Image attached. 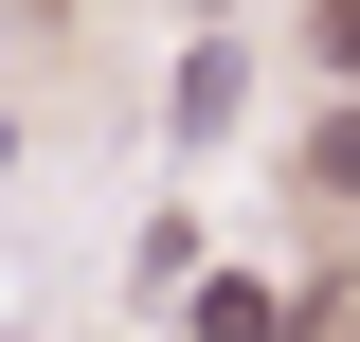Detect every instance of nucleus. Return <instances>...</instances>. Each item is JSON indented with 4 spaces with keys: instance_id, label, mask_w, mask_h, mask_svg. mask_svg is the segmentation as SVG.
<instances>
[{
    "instance_id": "f257e3e1",
    "label": "nucleus",
    "mask_w": 360,
    "mask_h": 342,
    "mask_svg": "<svg viewBox=\"0 0 360 342\" xmlns=\"http://www.w3.org/2000/svg\"><path fill=\"white\" fill-rule=\"evenodd\" d=\"M180 127H198V144L234 127V37H198V54H180Z\"/></svg>"
},
{
    "instance_id": "f03ea898",
    "label": "nucleus",
    "mask_w": 360,
    "mask_h": 342,
    "mask_svg": "<svg viewBox=\"0 0 360 342\" xmlns=\"http://www.w3.org/2000/svg\"><path fill=\"white\" fill-rule=\"evenodd\" d=\"M198 342H270V289H198Z\"/></svg>"
},
{
    "instance_id": "7ed1b4c3",
    "label": "nucleus",
    "mask_w": 360,
    "mask_h": 342,
    "mask_svg": "<svg viewBox=\"0 0 360 342\" xmlns=\"http://www.w3.org/2000/svg\"><path fill=\"white\" fill-rule=\"evenodd\" d=\"M307 180H324V198H360V108H342V127L307 144Z\"/></svg>"
},
{
    "instance_id": "20e7f679",
    "label": "nucleus",
    "mask_w": 360,
    "mask_h": 342,
    "mask_svg": "<svg viewBox=\"0 0 360 342\" xmlns=\"http://www.w3.org/2000/svg\"><path fill=\"white\" fill-rule=\"evenodd\" d=\"M0 163H18V127H0Z\"/></svg>"
}]
</instances>
